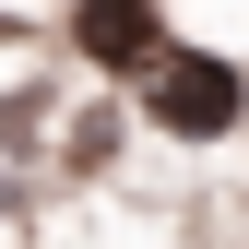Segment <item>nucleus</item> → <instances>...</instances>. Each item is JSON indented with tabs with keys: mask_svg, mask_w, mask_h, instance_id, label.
<instances>
[{
	"mask_svg": "<svg viewBox=\"0 0 249 249\" xmlns=\"http://www.w3.org/2000/svg\"><path fill=\"white\" fill-rule=\"evenodd\" d=\"M131 107L166 142H226L237 119H249V83H237V59H213V48H154L142 71H131Z\"/></svg>",
	"mask_w": 249,
	"mask_h": 249,
	"instance_id": "f257e3e1",
	"label": "nucleus"
},
{
	"mask_svg": "<svg viewBox=\"0 0 249 249\" xmlns=\"http://www.w3.org/2000/svg\"><path fill=\"white\" fill-rule=\"evenodd\" d=\"M71 48L95 71H142L166 48V0H71Z\"/></svg>",
	"mask_w": 249,
	"mask_h": 249,
	"instance_id": "f03ea898",
	"label": "nucleus"
}]
</instances>
